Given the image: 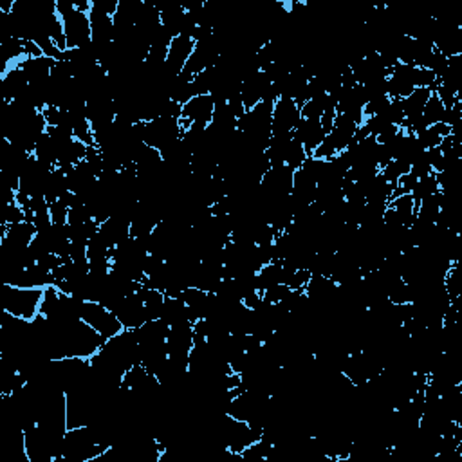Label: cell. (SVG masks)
I'll list each match as a JSON object with an SVG mask.
<instances>
[{
    "label": "cell",
    "instance_id": "obj_1",
    "mask_svg": "<svg viewBox=\"0 0 462 462\" xmlns=\"http://www.w3.org/2000/svg\"><path fill=\"white\" fill-rule=\"evenodd\" d=\"M42 298H44V289H24L2 283V311L13 314L16 318L33 320L40 314Z\"/></svg>",
    "mask_w": 462,
    "mask_h": 462
},
{
    "label": "cell",
    "instance_id": "obj_3",
    "mask_svg": "<svg viewBox=\"0 0 462 462\" xmlns=\"http://www.w3.org/2000/svg\"><path fill=\"white\" fill-rule=\"evenodd\" d=\"M302 120L300 107L291 98H280L273 107L271 138H293V130Z\"/></svg>",
    "mask_w": 462,
    "mask_h": 462
},
{
    "label": "cell",
    "instance_id": "obj_11",
    "mask_svg": "<svg viewBox=\"0 0 462 462\" xmlns=\"http://www.w3.org/2000/svg\"><path fill=\"white\" fill-rule=\"evenodd\" d=\"M433 90L430 89H413V92L410 96H407L402 103H405V121L402 123H408V121H413L421 118L422 110H424V105L430 100Z\"/></svg>",
    "mask_w": 462,
    "mask_h": 462
},
{
    "label": "cell",
    "instance_id": "obj_4",
    "mask_svg": "<svg viewBox=\"0 0 462 462\" xmlns=\"http://www.w3.org/2000/svg\"><path fill=\"white\" fill-rule=\"evenodd\" d=\"M62 22H64L65 38H67V49H81L90 44L92 33H90V22L87 13L75 10L70 15L64 16Z\"/></svg>",
    "mask_w": 462,
    "mask_h": 462
},
{
    "label": "cell",
    "instance_id": "obj_13",
    "mask_svg": "<svg viewBox=\"0 0 462 462\" xmlns=\"http://www.w3.org/2000/svg\"><path fill=\"white\" fill-rule=\"evenodd\" d=\"M437 192H441L439 183H437V175L430 174V175H426V177H422V179L418 181L415 188H413V192L410 195H412L413 201H415L419 206L421 201H424L426 197H432V195H435Z\"/></svg>",
    "mask_w": 462,
    "mask_h": 462
},
{
    "label": "cell",
    "instance_id": "obj_20",
    "mask_svg": "<svg viewBox=\"0 0 462 462\" xmlns=\"http://www.w3.org/2000/svg\"><path fill=\"white\" fill-rule=\"evenodd\" d=\"M25 220V211L22 206H18L16 203H11L8 204L4 208V217H2V224H8V226H11V224H18V222H24Z\"/></svg>",
    "mask_w": 462,
    "mask_h": 462
},
{
    "label": "cell",
    "instance_id": "obj_19",
    "mask_svg": "<svg viewBox=\"0 0 462 462\" xmlns=\"http://www.w3.org/2000/svg\"><path fill=\"white\" fill-rule=\"evenodd\" d=\"M49 215L51 219H53V224L65 226L67 224V217H69V206L62 199H58L56 203L49 204Z\"/></svg>",
    "mask_w": 462,
    "mask_h": 462
},
{
    "label": "cell",
    "instance_id": "obj_23",
    "mask_svg": "<svg viewBox=\"0 0 462 462\" xmlns=\"http://www.w3.org/2000/svg\"><path fill=\"white\" fill-rule=\"evenodd\" d=\"M291 293V289L285 285V283H279V285H273V287H269L268 291H264L262 298L269 303H280L285 300V296Z\"/></svg>",
    "mask_w": 462,
    "mask_h": 462
},
{
    "label": "cell",
    "instance_id": "obj_14",
    "mask_svg": "<svg viewBox=\"0 0 462 462\" xmlns=\"http://www.w3.org/2000/svg\"><path fill=\"white\" fill-rule=\"evenodd\" d=\"M442 116H444V105L441 103L437 94L432 92L430 100H428L426 105H424V110H422V114H421L422 121L430 127V125L442 121Z\"/></svg>",
    "mask_w": 462,
    "mask_h": 462
},
{
    "label": "cell",
    "instance_id": "obj_15",
    "mask_svg": "<svg viewBox=\"0 0 462 462\" xmlns=\"http://www.w3.org/2000/svg\"><path fill=\"white\" fill-rule=\"evenodd\" d=\"M410 166H412V164L405 159H392L387 166H383V168L379 170V174H381L388 183L392 184V186H396L399 177H401L402 174H408V172H410Z\"/></svg>",
    "mask_w": 462,
    "mask_h": 462
},
{
    "label": "cell",
    "instance_id": "obj_8",
    "mask_svg": "<svg viewBox=\"0 0 462 462\" xmlns=\"http://www.w3.org/2000/svg\"><path fill=\"white\" fill-rule=\"evenodd\" d=\"M195 49V42L192 36L179 35L175 36L172 44L168 47V56H166V67H168L175 76L181 75L184 69V65L188 62Z\"/></svg>",
    "mask_w": 462,
    "mask_h": 462
},
{
    "label": "cell",
    "instance_id": "obj_18",
    "mask_svg": "<svg viewBox=\"0 0 462 462\" xmlns=\"http://www.w3.org/2000/svg\"><path fill=\"white\" fill-rule=\"evenodd\" d=\"M388 105H390V98H388V96H378V98L370 100L365 107H363L365 120L370 118V116H381L383 112L388 109Z\"/></svg>",
    "mask_w": 462,
    "mask_h": 462
},
{
    "label": "cell",
    "instance_id": "obj_6",
    "mask_svg": "<svg viewBox=\"0 0 462 462\" xmlns=\"http://www.w3.org/2000/svg\"><path fill=\"white\" fill-rule=\"evenodd\" d=\"M114 314L120 318L125 329H140L141 325L152 320L146 307H144V302L138 293L125 296L114 311Z\"/></svg>",
    "mask_w": 462,
    "mask_h": 462
},
{
    "label": "cell",
    "instance_id": "obj_10",
    "mask_svg": "<svg viewBox=\"0 0 462 462\" xmlns=\"http://www.w3.org/2000/svg\"><path fill=\"white\" fill-rule=\"evenodd\" d=\"M55 62L56 60H53L49 56H40V58H25L18 65L24 70V75L27 76L29 84H42V81L49 80L51 69H53Z\"/></svg>",
    "mask_w": 462,
    "mask_h": 462
},
{
    "label": "cell",
    "instance_id": "obj_9",
    "mask_svg": "<svg viewBox=\"0 0 462 462\" xmlns=\"http://www.w3.org/2000/svg\"><path fill=\"white\" fill-rule=\"evenodd\" d=\"M89 22L94 44L107 45L114 42V18L112 16L92 5L89 11Z\"/></svg>",
    "mask_w": 462,
    "mask_h": 462
},
{
    "label": "cell",
    "instance_id": "obj_16",
    "mask_svg": "<svg viewBox=\"0 0 462 462\" xmlns=\"http://www.w3.org/2000/svg\"><path fill=\"white\" fill-rule=\"evenodd\" d=\"M309 155L307 152H305V149H303V144L298 143V141L291 140V143H289V149H287V155H285V166H289L291 170H296L300 168L303 164V161L307 159Z\"/></svg>",
    "mask_w": 462,
    "mask_h": 462
},
{
    "label": "cell",
    "instance_id": "obj_2",
    "mask_svg": "<svg viewBox=\"0 0 462 462\" xmlns=\"http://www.w3.org/2000/svg\"><path fill=\"white\" fill-rule=\"evenodd\" d=\"M80 320H84L85 323H89L90 327L94 329L96 333L100 334L103 339L112 338V336L120 334L125 329L120 318L110 309H107L105 305L96 302H84Z\"/></svg>",
    "mask_w": 462,
    "mask_h": 462
},
{
    "label": "cell",
    "instance_id": "obj_21",
    "mask_svg": "<svg viewBox=\"0 0 462 462\" xmlns=\"http://www.w3.org/2000/svg\"><path fill=\"white\" fill-rule=\"evenodd\" d=\"M90 219H92V217H90L89 208H87L85 204H78V206L69 208V217H67V224H69V226H80V224H85Z\"/></svg>",
    "mask_w": 462,
    "mask_h": 462
},
{
    "label": "cell",
    "instance_id": "obj_5",
    "mask_svg": "<svg viewBox=\"0 0 462 462\" xmlns=\"http://www.w3.org/2000/svg\"><path fill=\"white\" fill-rule=\"evenodd\" d=\"M215 112V101L209 94H199L192 98L186 105H183V116H181V129L183 132L192 123H211Z\"/></svg>",
    "mask_w": 462,
    "mask_h": 462
},
{
    "label": "cell",
    "instance_id": "obj_17",
    "mask_svg": "<svg viewBox=\"0 0 462 462\" xmlns=\"http://www.w3.org/2000/svg\"><path fill=\"white\" fill-rule=\"evenodd\" d=\"M415 140H418V143L421 144L422 150H430V149H437L439 144H441L442 138L437 134V132H435V129H433L432 125H430V127L422 129L421 132L415 134Z\"/></svg>",
    "mask_w": 462,
    "mask_h": 462
},
{
    "label": "cell",
    "instance_id": "obj_7",
    "mask_svg": "<svg viewBox=\"0 0 462 462\" xmlns=\"http://www.w3.org/2000/svg\"><path fill=\"white\" fill-rule=\"evenodd\" d=\"M325 136L327 134H325L320 120H305V118H302L298 125H296V129L293 130V138L303 144L307 155L314 154V150L323 143Z\"/></svg>",
    "mask_w": 462,
    "mask_h": 462
},
{
    "label": "cell",
    "instance_id": "obj_22",
    "mask_svg": "<svg viewBox=\"0 0 462 462\" xmlns=\"http://www.w3.org/2000/svg\"><path fill=\"white\" fill-rule=\"evenodd\" d=\"M410 172H412V174L418 177V179H422V177H426V175L433 174L432 164H430V161H428V157H426V150H424V152L419 155L418 159L413 161L412 166H410Z\"/></svg>",
    "mask_w": 462,
    "mask_h": 462
},
{
    "label": "cell",
    "instance_id": "obj_12",
    "mask_svg": "<svg viewBox=\"0 0 462 462\" xmlns=\"http://www.w3.org/2000/svg\"><path fill=\"white\" fill-rule=\"evenodd\" d=\"M283 280V271H282V262H271L268 266H264L257 273V283H259V291L264 293L268 291L269 287L273 285H279Z\"/></svg>",
    "mask_w": 462,
    "mask_h": 462
}]
</instances>
